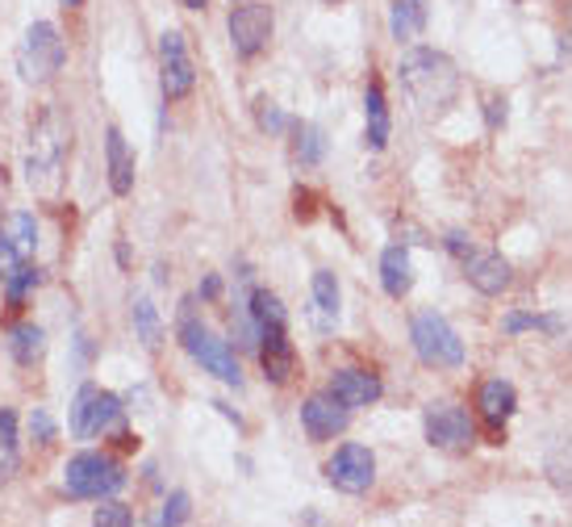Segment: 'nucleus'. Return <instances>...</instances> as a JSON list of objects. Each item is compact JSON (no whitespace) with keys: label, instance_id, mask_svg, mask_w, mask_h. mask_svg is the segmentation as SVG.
<instances>
[{"label":"nucleus","instance_id":"nucleus-13","mask_svg":"<svg viewBox=\"0 0 572 527\" xmlns=\"http://www.w3.org/2000/svg\"><path fill=\"white\" fill-rule=\"evenodd\" d=\"M326 394L339 402V406H347V411H356V406H372V402L385 394V385H380V377L368 373V368H339V373L330 377V389H326Z\"/></svg>","mask_w":572,"mask_h":527},{"label":"nucleus","instance_id":"nucleus-18","mask_svg":"<svg viewBox=\"0 0 572 527\" xmlns=\"http://www.w3.org/2000/svg\"><path fill=\"white\" fill-rule=\"evenodd\" d=\"M105 160H109V189H113L118 197H125V193L134 189V155H130V146H125L118 126L105 134Z\"/></svg>","mask_w":572,"mask_h":527},{"label":"nucleus","instance_id":"nucleus-34","mask_svg":"<svg viewBox=\"0 0 572 527\" xmlns=\"http://www.w3.org/2000/svg\"><path fill=\"white\" fill-rule=\"evenodd\" d=\"M501 122H505V97H493V101H489V126L498 130Z\"/></svg>","mask_w":572,"mask_h":527},{"label":"nucleus","instance_id":"nucleus-37","mask_svg":"<svg viewBox=\"0 0 572 527\" xmlns=\"http://www.w3.org/2000/svg\"><path fill=\"white\" fill-rule=\"evenodd\" d=\"M180 4H184V9H205L210 0H180Z\"/></svg>","mask_w":572,"mask_h":527},{"label":"nucleus","instance_id":"nucleus-9","mask_svg":"<svg viewBox=\"0 0 572 527\" xmlns=\"http://www.w3.org/2000/svg\"><path fill=\"white\" fill-rule=\"evenodd\" d=\"M326 477L330 486L343 494H364L376 482V456L364 444H343L339 453L326 460Z\"/></svg>","mask_w":572,"mask_h":527},{"label":"nucleus","instance_id":"nucleus-3","mask_svg":"<svg viewBox=\"0 0 572 527\" xmlns=\"http://www.w3.org/2000/svg\"><path fill=\"white\" fill-rule=\"evenodd\" d=\"M105 432H118L122 444H130L125 436V406L118 394L96 389V385H80V394L72 402V436L75 439H96Z\"/></svg>","mask_w":572,"mask_h":527},{"label":"nucleus","instance_id":"nucleus-28","mask_svg":"<svg viewBox=\"0 0 572 527\" xmlns=\"http://www.w3.org/2000/svg\"><path fill=\"white\" fill-rule=\"evenodd\" d=\"M255 122H259L264 134L276 139V134H285V130H288V113L280 110L276 101H268V97H255Z\"/></svg>","mask_w":572,"mask_h":527},{"label":"nucleus","instance_id":"nucleus-35","mask_svg":"<svg viewBox=\"0 0 572 527\" xmlns=\"http://www.w3.org/2000/svg\"><path fill=\"white\" fill-rule=\"evenodd\" d=\"M217 293H222V281H217V276H205V285H201V297H205V302H214Z\"/></svg>","mask_w":572,"mask_h":527},{"label":"nucleus","instance_id":"nucleus-26","mask_svg":"<svg viewBox=\"0 0 572 527\" xmlns=\"http://www.w3.org/2000/svg\"><path fill=\"white\" fill-rule=\"evenodd\" d=\"M18 469V415L0 411V482Z\"/></svg>","mask_w":572,"mask_h":527},{"label":"nucleus","instance_id":"nucleus-1","mask_svg":"<svg viewBox=\"0 0 572 527\" xmlns=\"http://www.w3.org/2000/svg\"><path fill=\"white\" fill-rule=\"evenodd\" d=\"M397 80L422 113H443L460 92V72L443 51L410 47L397 63Z\"/></svg>","mask_w":572,"mask_h":527},{"label":"nucleus","instance_id":"nucleus-6","mask_svg":"<svg viewBox=\"0 0 572 527\" xmlns=\"http://www.w3.org/2000/svg\"><path fill=\"white\" fill-rule=\"evenodd\" d=\"M180 344H184V352H188L201 368H210L217 382L234 385V389L243 385V368L234 361V347L226 344V339H217L214 331L205 327V323H197L188 310H184V323H180Z\"/></svg>","mask_w":572,"mask_h":527},{"label":"nucleus","instance_id":"nucleus-11","mask_svg":"<svg viewBox=\"0 0 572 527\" xmlns=\"http://www.w3.org/2000/svg\"><path fill=\"white\" fill-rule=\"evenodd\" d=\"M255 331H259L255 347H259V361H264L268 382L285 385L288 377H293V364H297V356H293V344H288V318H268V323H255Z\"/></svg>","mask_w":572,"mask_h":527},{"label":"nucleus","instance_id":"nucleus-21","mask_svg":"<svg viewBox=\"0 0 572 527\" xmlns=\"http://www.w3.org/2000/svg\"><path fill=\"white\" fill-rule=\"evenodd\" d=\"M389 30H394L397 42H413V38L427 30V0H394Z\"/></svg>","mask_w":572,"mask_h":527},{"label":"nucleus","instance_id":"nucleus-22","mask_svg":"<svg viewBox=\"0 0 572 527\" xmlns=\"http://www.w3.org/2000/svg\"><path fill=\"white\" fill-rule=\"evenodd\" d=\"M364 113H368V146L385 151V143H389V105H385L380 80H372L368 92H364Z\"/></svg>","mask_w":572,"mask_h":527},{"label":"nucleus","instance_id":"nucleus-5","mask_svg":"<svg viewBox=\"0 0 572 527\" xmlns=\"http://www.w3.org/2000/svg\"><path fill=\"white\" fill-rule=\"evenodd\" d=\"M410 344L413 352H418V361L430 364V368H460V364H464V339H460L456 327H451L443 314H435V310L413 314Z\"/></svg>","mask_w":572,"mask_h":527},{"label":"nucleus","instance_id":"nucleus-8","mask_svg":"<svg viewBox=\"0 0 572 527\" xmlns=\"http://www.w3.org/2000/svg\"><path fill=\"white\" fill-rule=\"evenodd\" d=\"M422 423H427V439L435 448H443V453H464V448H472V439H477L472 418L456 402H430Z\"/></svg>","mask_w":572,"mask_h":527},{"label":"nucleus","instance_id":"nucleus-17","mask_svg":"<svg viewBox=\"0 0 572 527\" xmlns=\"http://www.w3.org/2000/svg\"><path fill=\"white\" fill-rule=\"evenodd\" d=\"M339 281H335V273H326V268H318L314 273V281H309V314H314V323L323 331H330L335 323H339Z\"/></svg>","mask_w":572,"mask_h":527},{"label":"nucleus","instance_id":"nucleus-16","mask_svg":"<svg viewBox=\"0 0 572 527\" xmlns=\"http://www.w3.org/2000/svg\"><path fill=\"white\" fill-rule=\"evenodd\" d=\"M477 406H481L484 423H489L493 432H501V427L514 418V411H519V389H514L510 382H501V377H493V382L481 385Z\"/></svg>","mask_w":572,"mask_h":527},{"label":"nucleus","instance_id":"nucleus-24","mask_svg":"<svg viewBox=\"0 0 572 527\" xmlns=\"http://www.w3.org/2000/svg\"><path fill=\"white\" fill-rule=\"evenodd\" d=\"M9 352H13V361L18 364H30L42 361V352H47V335H42V327H34V323H18V327L9 331Z\"/></svg>","mask_w":572,"mask_h":527},{"label":"nucleus","instance_id":"nucleus-27","mask_svg":"<svg viewBox=\"0 0 572 527\" xmlns=\"http://www.w3.org/2000/svg\"><path fill=\"white\" fill-rule=\"evenodd\" d=\"M326 155V139L318 126H297V160H302L305 168L323 164Z\"/></svg>","mask_w":572,"mask_h":527},{"label":"nucleus","instance_id":"nucleus-2","mask_svg":"<svg viewBox=\"0 0 572 527\" xmlns=\"http://www.w3.org/2000/svg\"><path fill=\"white\" fill-rule=\"evenodd\" d=\"M68 146H72V126L68 113L59 105H47L30 126V143H25V181L30 189L54 197L63 184V164H68Z\"/></svg>","mask_w":572,"mask_h":527},{"label":"nucleus","instance_id":"nucleus-23","mask_svg":"<svg viewBox=\"0 0 572 527\" xmlns=\"http://www.w3.org/2000/svg\"><path fill=\"white\" fill-rule=\"evenodd\" d=\"M543 473H548V482L555 486V494L572 507V444L569 439L548 448V456H543Z\"/></svg>","mask_w":572,"mask_h":527},{"label":"nucleus","instance_id":"nucleus-29","mask_svg":"<svg viewBox=\"0 0 572 527\" xmlns=\"http://www.w3.org/2000/svg\"><path fill=\"white\" fill-rule=\"evenodd\" d=\"M92 524L96 527H130L134 524V510L122 507V503H105V507L92 510Z\"/></svg>","mask_w":572,"mask_h":527},{"label":"nucleus","instance_id":"nucleus-30","mask_svg":"<svg viewBox=\"0 0 572 527\" xmlns=\"http://www.w3.org/2000/svg\"><path fill=\"white\" fill-rule=\"evenodd\" d=\"M188 515H193V498H188V494L184 490H176L172 494V498H167V503H163V510H160V524H184V519H188Z\"/></svg>","mask_w":572,"mask_h":527},{"label":"nucleus","instance_id":"nucleus-7","mask_svg":"<svg viewBox=\"0 0 572 527\" xmlns=\"http://www.w3.org/2000/svg\"><path fill=\"white\" fill-rule=\"evenodd\" d=\"M63 486L72 498H109L125 486V469L105 453H80L68 460Z\"/></svg>","mask_w":572,"mask_h":527},{"label":"nucleus","instance_id":"nucleus-32","mask_svg":"<svg viewBox=\"0 0 572 527\" xmlns=\"http://www.w3.org/2000/svg\"><path fill=\"white\" fill-rule=\"evenodd\" d=\"M30 432H34L38 444H51V439H54V418L47 415V411H34V415H30Z\"/></svg>","mask_w":572,"mask_h":527},{"label":"nucleus","instance_id":"nucleus-36","mask_svg":"<svg viewBox=\"0 0 572 527\" xmlns=\"http://www.w3.org/2000/svg\"><path fill=\"white\" fill-rule=\"evenodd\" d=\"M560 55H564V59H572V34H564V38H560Z\"/></svg>","mask_w":572,"mask_h":527},{"label":"nucleus","instance_id":"nucleus-4","mask_svg":"<svg viewBox=\"0 0 572 527\" xmlns=\"http://www.w3.org/2000/svg\"><path fill=\"white\" fill-rule=\"evenodd\" d=\"M68 63V47L51 21H34L18 47V72L25 84H51Z\"/></svg>","mask_w":572,"mask_h":527},{"label":"nucleus","instance_id":"nucleus-19","mask_svg":"<svg viewBox=\"0 0 572 527\" xmlns=\"http://www.w3.org/2000/svg\"><path fill=\"white\" fill-rule=\"evenodd\" d=\"M0 247H9V252L21 255V260H34V247H38V222H34V214L13 210L9 219L0 222Z\"/></svg>","mask_w":572,"mask_h":527},{"label":"nucleus","instance_id":"nucleus-25","mask_svg":"<svg viewBox=\"0 0 572 527\" xmlns=\"http://www.w3.org/2000/svg\"><path fill=\"white\" fill-rule=\"evenodd\" d=\"M134 331H139V339L143 347H155L163 344V323H160V310L151 306V297H134Z\"/></svg>","mask_w":572,"mask_h":527},{"label":"nucleus","instance_id":"nucleus-31","mask_svg":"<svg viewBox=\"0 0 572 527\" xmlns=\"http://www.w3.org/2000/svg\"><path fill=\"white\" fill-rule=\"evenodd\" d=\"M519 331H560L555 318H539V314H510L505 318V335H519Z\"/></svg>","mask_w":572,"mask_h":527},{"label":"nucleus","instance_id":"nucleus-33","mask_svg":"<svg viewBox=\"0 0 572 527\" xmlns=\"http://www.w3.org/2000/svg\"><path fill=\"white\" fill-rule=\"evenodd\" d=\"M443 243H448V252L460 255V260H468V255H472V243H468V239L460 235V231H451V235L443 239Z\"/></svg>","mask_w":572,"mask_h":527},{"label":"nucleus","instance_id":"nucleus-38","mask_svg":"<svg viewBox=\"0 0 572 527\" xmlns=\"http://www.w3.org/2000/svg\"><path fill=\"white\" fill-rule=\"evenodd\" d=\"M59 4H80V0H59Z\"/></svg>","mask_w":572,"mask_h":527},{"label":"nucleus","instance_id":"nucleus-12","mask_svg":"<svg viewBox=\"0 0 572 527\" xmlns=\"http://www.w3.org/2000/svg\"><path fill=\"white\" fill-rule=\"evenodd\" d=\"M272 38V9L268 4H238L231 13V42L243 59H255Z\"/></svg>","mask_w":572,"mask_h":527},{"label":"nucleus","instance_id":"nucleus-15","mask_svg":"<svg viewBox=\"0 0 572 527\" xmlns=\"http://www.w3.org/2000/svg\"><path fill=\"white\" fill-rule=\"evenodd\" d=\"M464 276H468V285L477 293H484V297H498V293L510 290V264L501 260L498 252H472L464 260Z\"/></svg>","mask_w":572,"mask_h":527},{"label":"nucleus","instance_id":"nucleus-14","mask_svg":"<svg viewBox=\"0 0 572 527\" xmlns=\"http://www.w3.org/2000/svg\"><path fill=\"white\" fill-rule=\"evenodd\" d=\"M302 427H305V436L314 439V444L335 439L343 427H347V406H339L330 394H314V398L302 402Z\"/></svg>","mask_w":572,"mask_h":527},{"label":"nucleus","instance_id":"nucleus-20","mask_svg":"<svg viewBox=\"0 0 572 527\" xmlns=\"http://www.w3.org/2000/svg\"><path fill=\"white\" fill-rule=\"evenodd\" d=\"M380 285H385L389 297H406L413 290V264L401 243L385 247V255H380Z\"/></svg>","mask_w":572,"mask_h":527},{"label":"nucleus","instance_id":"nucleus-10","mask_svg":"<svg viewBox=\"0 0 572 527\" xmlns=\"http://www.w3.org/2000/svg\"><path fill=\"white\" fill-rule=\"evenodd\" d=\"M160 59H163V97L167 101L188 97L193 84H197V68L188 59V42H184L180 30H163L160 34Z\"/></svg>","mask_w":572,"mask_h":527}]
</instances>
